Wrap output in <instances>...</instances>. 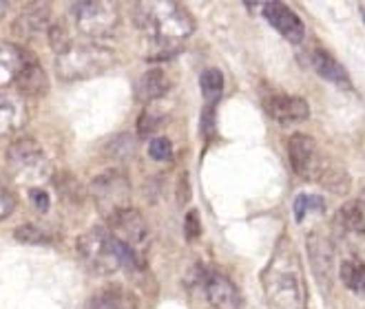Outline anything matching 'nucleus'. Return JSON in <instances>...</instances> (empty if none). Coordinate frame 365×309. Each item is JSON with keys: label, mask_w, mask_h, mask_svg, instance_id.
Returning <instances> with one entry per match:
<instances>
[{"label": "nucleus", "mask_w": 365, "mask_h": 309, "mask_svg": "<svg viewBox=\"0 0 365 309\" xmlns=\"http://www.w3.org/2000/svg\"><path fill=\"white\" fill-rule=\"evenodd\" d=\"M268 309H308V287L299 250L288 234L277 241L272 256L262 272Z\"/></svg>", "instance_id": "1"}, {"label": "nucleus", "mask_w": 365, "mask_h": 309, "mask_svg": "<svg viewBox=\"0 0 365 309\" xmlns=\"http://www.w3.org/2000/svg\"><path fill=\"white\" fill-rule=\"evenodd\" d=\"M133 20L138 29L148 33L153 42L178 47V42L195 31V20L182 3L155 0V3H135Z\"/></svg>", "instance_id": "2"}, {"label": "nucleus", "mask_w": 365, "mask_h": 309, "mask_svg": "<svg viewBox=\"0 0 365 309\" xmlns=\"http://www.w3.org/2000/svg\"><path fill=\"white\" fill-rule=\"evenodd\" d=\"M78 250L84 263L98 274H115L122 268H142L144 258L135 256L111 234L109 228H91L78 239Z\"/></svg>", "instance_id": "3"}, {"label": "nucleus", "mask_w": 365, "mask_h": 309, "mask_svg": "<svg viewBox=\"0 0 365 309\" xmlns=\"http://www.w3.org/2000/svg\"><path fill=\"white\" fill-rule=\"evenodd\" d=\"M118 64L113 49L102 44H71V47L56 56V73L62 82L91 80Z\"/></svg>", "instance_id": "4"}, {"label": "nucleus", "mask_w": 365, "mask_h": 309, "mask_svg": "<svg viewBox=\"0 0 365 309\" xmlns=\"http://www.w3.org/2000/svg\"><path fill=\"white\" fill-rule=\"evenodd\" d=\"M51 162L36 140L20 137L7 148V174L14 184L34 190L51 179Z\"/></svg>", "instance_id": "5"}, {"label": "nucleus", "mask_w": 365, "mask_h": 309, "mask_svg": "<svg viewBox=\"0 0 365 309\" xmlns=\"http://www.w3.org/2000/svg\"><path fill=\"white\" fill-rule=\"evenodd\" d=\"M89 194L98 212L106 219V224L131 208V182L120 170H109L96 177L89 186Z\"/></svg>", "instance_id": "6"}, {"label": "nucleus", "mask_w": 365, "mask_h": 309, "mask_svg": "<svg viewBox=\"0 0 365 309\" xmlns=\"http://www.w3.org/2000/svg\"><path fill=\"white\" fill-rule=\"evenodd\" d=\"M76 27L89 38H106L120 25V7L111 0H89L71 7Z\"/></svg>", "instance_id": "7"}, {"label": "nucleus", "mask_w": 365, "mask_h": 309, "mask_svg": "<svg viewBox=\"0 0 365 309\" xmlns=\"http://www.w3.org/2000/svg\"><path fill=\"white\" fill-rule=\"evenodd\" d=\"M288 157L292 170L306 182H324L330 170V162L321 154L317 142L304 132H294L288 140Z\"/></svg>", "instance_id": "8"}, {"label": "nucleus", "mask_w": 365, "mask_h": 309, "mask_svg": "<svg viewBox=\"0 0 365 309\" xmlns=\"http://www.w3.org/2000/svg\"><path fill=\"white\" fill-rule=\"evenodd\" d=\"M109 230L124 248H128L135 256L144 258L151 234H148V226L144 216L135 208H128L120 212L113 221H109Z\"/></svg>", "instance_id": "9"}, {"label": "nucleus", "mask_w": 365, "mask_h": 309, "mask_svg": "<svg viewBox=\"0 0 365 309\" xmlns=\"http://www.w3.org/2000/svg\"><path fill=\"white\" fill-rule=\"evenodd\" d=\"M264 18L270 22V25L282 33L288 42L299 44L306 36V27H304V20L299 18L288 5L284 3H266L262 7Z\"/></svg>", "instance_id": "10"}, {"label": "nucleus", "mask_w": 365, "mask_h": 309, "mask_svg": "<svg viewBox=\"0 0 365 309\" xmlns=\"http://www.w3.org/2000/svg\"><path fill=\"white\" fill-rule=\"evenodd\" d=\"M308 254L312 263V272L317 283L324 292H330L332 287V246L324 234H308Z\"/></svg>", "instance_id": "11"}, {"label": "nucleus", "mask_w": 365, "mask_h": 309, "mask_svg": "<svg viewBox=\"0 0 365 309\" xmlns=\"http://www.w3.org/2000/svg\"><path fill=\"white\" fill-rule=\"evenodd\" d=\"M204 287H206L208 303L215 309H242V294L237 290V285L228 276L220 272H210L206 274Z\"/></svg>", "instance_id": "12"}, {"label": "nucleus", "mask_w": 365, "mask_h": 309, "mask_svg": "<svg viewBox=\"0 0 365 309\" xmlns=\"http://www.w3.org/2000/svg\"><path fill=\"white\" fill-rule=\"evenodd\" d=\"M268 115L279 124H297L306 122L310 117V106L304 98H292V95H274L266 100Z\"/></svg>", "instance_id": "13"}, {"label": "nucleus", "mask_w": 365, "mask_h": 309, "mask_svg": "<svg viewBox=\"0 0 365 309\" xmlns=\"http://www.w3.org/2000/svg\"><path fill=\"white\" fill-rule=\"evenodd\" d=\"M27 120H29V110L23 98L0 91V137L23 130L27 126Z\"/></svg>", "instance_id": "14"}, {"label": "nucleus", "mask_w": 365, "mask_h": 309, "mask_svg": "<svg viewBox=\"0 0 365 309\" xmlns=\"http://www.w3.org/2000/svg\"><path fill=\"white\" fill-rule=\"evenodd\" d=\"M29 58L31 53L20 49L18 44L0 40V91L16 84L20 71H23V66L27 64Z\"/></svg>", "instance_id": "15"}, {"label": "nucleus", "mask_w": 365, "mask_h": 309, "mask_svg": "<svg viewBox=\"0 0 365 309\" xmlns=\"http://www.w3.org/2000/svg\"><path fill=\"white\" fill-rule=\"evenodd\" d=\"M16 88L20 91V95H25V98H42L49 91V78L34 56L27 60L23 71H20L16 80Z\"/></svg>", "instance_id": "16"}, {"label": "nucleus", "mask_w": 365, "mask_h": 309, "mask_svg": "<svg viewBox=\"0 0 365 309\" xmlns=\"http://www.w3.org/2000/svg\"><path fill=\"white\" fill-rule=\"evenodd\" d=\"M312 69L332 84H336L339 88H352V80L348 75V71L334 60V56H330L326 49H314L310 56Z\"/></svg>", "instance_id": "17"}, {"label": "nucleus", "mask_w": 365, "mask_h": 309, "mask_svg": "<svg viewBox=\"0 0 365 309\" xmlns=\"http://www.w3.org/2000/svg\"><path fill=\"white\" fill-rule=\"evenodd\" d=\"M168 88H170V80H168L166 71L164 69H151L138 80L135 95L140 102L148 104V102H155V100L164 98L168 93Z\"/></svg>", "instance_id": "18"}, {"label": "nucleus", "mask_w": 365, "mask_h": 309, "mask_svg": "<svg viewBox=\"0 0 365 309\" xmlns=\"http://www.w3.org/2000/svg\"><path fill=\"white\" fill-rule=\"evenodd\" d=\"M334 230L339 234H365V206L363 201H350L334 216Z\"/></svg>", "instance_id": "19"}, {"label": "nucleus", "mask_w": 365, "mask_h": 309, "mask_svg": "<svg viewBox=\"0 0 365 309\" xmlns=\"http://www.w3.org/2000/svg\"><path fill=\"white\" fill-rule=\"evenodd\" d=\"M49 27H51V9L49 5H42V3L29 5L16 20V29H20L25 36L49 31Z\"/></svg>", "instance_id": "20"}, {"label": "nucleus", "mask_w": 365, "mask_h": 309, "mask_svg": "<svg viewBox=\"0 0 365 309\" xmlns=\"http://www.w3.org/2000/svg\"><path fill=\"white\" fill-rule=\"evenodd\" d=\"M339 274H341L343 285H346L350 292L365 296V261L363 258H359V256L343 258Z\"/></svg>", "instance_id": "21"}, {"label": "nucleus", "mask_w": 365, "mask_h": 309, "mask_svg": "<svg viewBox=\"0 0 365 309\" xmlns=\"http://www.w3.org/2000/svg\"><path fill=\"white\" fill-rule=\"evenodd\" d=\"M200 84H202V93H204L206 102L210 106L217 104V100L224 93V75H222V71H217V69H206L202 73V78H200Z\"/></svg>", "instance_id": "22"}, {"label": "nucleus", "mask_w": 365, "mask_h": 309, "mask_svg": "<svg viewBox=\"0 0 365 309\" xmlns=\"http://www.w3.org/2000/svg\"><path fill=\"white\" fill-rule=\"evenodd\" d=\"M294 219L297 224H302L308 212H324L326 210V199L319 194H299L294 199Z\"/></svg>", "instance_id": "23"}, {"label": "nucleus", "mask_w": 365, "mask_h": 309, "mask_svg": "<svg viewBox=\"0 0 365 309\" xmlns=\"http://www.w3.org/2000/svg\"><path fill=\"white\" fill-rule=\"evenodd\" d=\"M14 236L18 241H23V243H29V246H34V243H47L51 241V234L42 228V226H36V224H25V226H20Z\"/></svg>", "instance_id": "24"}, {"label": "nucleus", "mask_w": 365, "mask_h": 309, "mask_svg": "<svg viewBox=\"0 0 365 309\" xmlns=\"http://www.w3.org/2000/svg\"><path fill=\"white\" fill-rule=\"evenodd\" d=\"M87 309H122V298L115 290H102L91 296Z\"/></svg>", "instance_id": "25"}, {"label": "nucleus", "mask_w": 365, "mask_h": 309, "mask_svg": "<svg viewBox=\"0 0 365 309\" xmlns=\"http://www.w3.org/2000/svg\"><path fill=\"white\" fill-rule=\"evenodd\" d=\"M160 124H162V113H160V110H155V108L142 110V115L138 120V132H140V137L153 135Z\"/></svg>", "instance_id": "26"}, {"label": "nucleus", "mask_w": 365, "mask_h": 309, "mask_svg": "<svg viewBox=\"0 0 365 309\" xmlns=\"http://www.w3.org/2000/svg\"><path fill=\"white\" fill-rule=\"evenodd\" d=\"M47 33H49V42H51V47H53L56 56L64 53V51H67V49L71 47L69 33H67V29H64L62 25H51Z\"/></svg>", "instance_id": "27"}, {"label": "nucleus", "mask_w": 365, "mask_h": 309, "mask_svg": "<svg viewBox=\"0 0 365 309\" xmlns=\"http://www.w3.org/2000/svg\"><path fill=\"white\" fill-rule=\"evenodd\" d=\"M148 154L155 159V162H166L173 157V144H170L168 137H155L151 144H148Z\"/></svg>", "instance_id": "28"}, {"label": "nucleus", "mask_w": 365, "mask_h": 309, "mask_svg": "<svg viewBox=\"0 0 365 309\" xmlns=\"http://www.w3.org/2000/svg\"><path fill=\"white\" fill-rule=\"evenodd\" d=\"M184 232H186V241H195L202 234V221H200V212L197 210H190L186 214Z\"/></svg>", "instance_id": "29"}, {"label": "nucleus", "mask_w": 365, "mask_h": 309, "mask_svg": "<svg viewBox=\"0 0 365 309\" xmlns=\"http://www.w3.org/2000/svg\"><path fill=\"white\" fill-rule=\"evenodd\" d=\"M16 194L11 190H7L5 186H0V219H7L14 208H16Z\"/></svg>", "instance_id": "30"}, {"label": "nucleus", "mask_w": 365, "mask_h": 309, "mask_svg": "<svg viewBox=\"0 0 365 309\" xmlns=\"http://www.w3.org/2000/svg\"><path fill=\"white\" fill-rule=\"evenodd\" d=\"M29 199H31V206L34 210H38L40 214H45L49 210V194L42 190V188H34L29 192Z\"/></svg>", "instance_id": "31"}, {"label": "nucleus", "mask_w": 365, "mask_h": 309, "mask_svg": "<svg viewBox=\"0 0 365 309\" xmlns=\"http://www.w3.org/2000/svg\"><path fill=\"white\" fill-rule=\"evenodd\" d=\"M7 7H9V3H0V18H3V16H5Z\"/></svg>", "instance_id": "32"}, {"label": "nucleus", "mask_w": 365, "mask_h": 309, "mask_svg": "<svg viewBox=\"0 0 365 309\" xmlns=\"http://www.w3.org/2000/svg\"><path fill=\"white\" fill-rule=\"evenodd\" d=\"M361 14H363V20H365V7H361Z\"/></svg>", "instance_id": "33"}]
</instances>
